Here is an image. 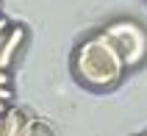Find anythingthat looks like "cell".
I'll return each instance as SVG.
<instances>
[{"label": "cell", "mask_w": 147, "mask_h": 136, "mask_svg": "<svg viewBox=\"0 0 147 136\" xmlns=\"http://www.w3.org/2000/svg\"><path fill=\"white\" fill-rule=\"evenodd\" d=\"M125 70H128V64H125L122 53L106 31L81 42L72 56V75L78 78V83H83L89 89L117 86L122 81Z\"/></svg>", "instance_id": "obj_1"}, {"label": "cell", "mask_w": 147, "mask_h": 136, "mask_svg": "<svg viewBox=\"0 0 147 136\" xmlns=\"http://www.w3.org/2000/svg\"><path fill=\"white\" fill-rule=\"evenodd\" d=\"M103 31L114 39V45L119 47V53H122L128 67L142 64V58L147 56V31L139 22H133V20H117V22L106 25Z\"/></svg>", "instance_id": "obj_2"}, {"label": "cell", "mask_w": 147, "mask_h": 136, "mask_svg": "<svg viewBox=\"0 0 147 136\" xmlns=\"http://www.w3.org/2000/svg\"><path fill=\"white\" fill-rule=\"evenodd\" d=\"M25 42V28L22 25H11L3 39V47H0V70H8L14 64V58L20 56V47Z\"/></svg>", "instance_id": "obj_3"}, {"label": "cell", "mask_w": 147, "mask_h": 136, "mask_svg": "<svg viewBox=\"0 0 147 136\" xmlns=\"http://www.w3.org/2000/svg\"><path fill=\"white\" fill-rule=\"evenodd\" d=\"M28 114L22 111V108H17V106H8V111L3 114V131H0V136H17L20 133V128H22V122Z\"/></svg>", "instance_id": "obj_4"}, {"label": "cell", "mask_w": 147, "mask_h": 136, "mask_svg": "<svg viewBox=\"0 0 147 136\" xmlns=\"http://www.w3.org/2000/svg\"><path fill=\"white\" fill-rule=\"evenodd\" d=\"M36 128H39V122L33 120V117H25V122H22V128H20V133H17V136H33V133H36Z\"/></svg>", "instance_id": "obj_5"}, {"label": "cell", "mask_w": 147, "mask_h": 136, "mask_svg": "<svg viewBox=\"0 0 147 136\" xmlns=\"http://www.w3.org/2000/svg\"><path fill=\"white\" fill-rule=\"evenodd\" d=\"M0 100L11 103V100H14V89H11V86H3V83H0Z\"/></svg>", "instance_id": "obj_6"}, {"label": "cell", "mask_w": 147, "mask_h": 136, "mask_svg": "<svg viewBox=\"0 0 147 136\" xmlns=\"http://www.w3.org/2000/svg\"><path fill=\"white\" fill-rule=\"evenodd\" d=\"M8 28H11V22H8V17H3V14H0V36H3V33H6Z\"/></svg>", "instance_id": "obj_7"}, {"label": "cell", "mask_w": 147, "mask_h": 136, "mask_svg": "<svg viewBox=\"0 0 147 136\" xmlns=\"http://www.w3.org/2000/svg\"><path fill=\"white\" fill-rule=\"evenodd\" d=\"M0 83H3V86H11V75H8V70H0Z\"/></svg>", "instance_id": "obj_8"}, {"label": "cell", "mask_w": 147, "mask_h": 136, "mask_svg": "<svg viewBox=\"0 0 147 136\" xmlns=\"http://www.w3.org/2000/svg\"><path fill=\"white\" fill-rule=\"evenodd\" d=\"M33 136H50V131L45 128V125H39V128H36V133H33Z\"/></svg>", "instance_id": "obj_9"}, {"label": "cell", "mask_w": 147, "mask_h": 136, "mask_svg": "<svg viewBox=\"0 0 147 136\" xmlns=\"http://www.w3.org/2000/svg\"><path fill=\"white\" fill-rule=\"evenodd\" d=\"M8 106H11V103H6V100H0V114H6V111H8Z\"/></svg>", "instance_id": "obj_10"}]
</instances>
